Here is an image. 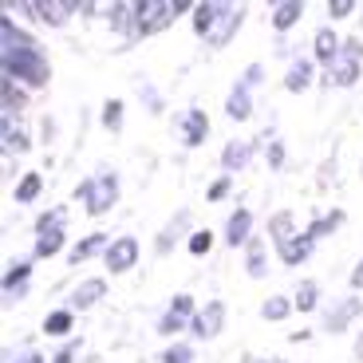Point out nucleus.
Returning <instances> with one entry per match:
<instances>
[{"label": "nucleus", "instance_id": "c03bdc74", "mask_svg": "<svg viewBox=\"0 0 363 363\" xmlns=\"http://www.w3.org/2000/svg\"><path fill=\"white\" fill-rule=\"evenodd\" d=\"M12 363H44V355H36V352H28V355H20V359H12Z\"/></svg>", "mask_w": 363, "mask_h": 363}, {"label": "nucleus", "instance_id": "7ed1b4c3", "mask_svg": "<svg viewBox=\"0 0 363 363\" xmlns=\"http://www.w3.org/2000/svg\"><path fill=\"white\" fill-rule=\"evenodd\" d=\"M359 60H363V44H359V40H347V44L340 48V55H336L332 79H336L340 87H352V83L359 79Z\"/></svg>", "mask_w": 363, "mask_h": 363}, {"label": "nucleus", "instance_id": "4c0bfd02", "mask_svg": "<svg viewBox=\"0 0 363 363\" xmlns=\"http://www.w3.org/2000/svg\"><path fill=\"white\" fill-rule=\"evenodd\" d=\"M170 312H178V316H190V320L198 316V312H194V300H190V296H174V308H170Z\"/></svg>", "mask_w": 363, "mask_h": 363}, {"label": "nucleus", "instance_id": "dca6fc26", "mask_svg": "<svg viewBox=\"0 0 363 363\" xmlns=\"http://www.w3.org/2000/svg\"><path fill=\"white\" fill-rule=\"evenodd\" d=\"M308 83H312V64H308V60H300V64H292V72H289V79H284V87H289V91H296V95H300V91L308 87Z\"/></svg>", "mask_w": 363, "mask_h": 363}, {"label": "nucleus", "instance_id": "4468645a", "mask_svg": "<svg viewBox=\"0 0 363 363\" xmlns=\"http://www.w3.org/2000/svg\"><path fill=\"white\" fill-rule=\"evenodd\" d=\"M312 253V237L308 233H300V237H292L289 245H281V257H284V264H300L304 257Z\"/></svg>", "mask_w": 363, "mask_h": 363}, {"label": "nucleus", "instance_id": "5701e85b", "mask_svg": "<svg viewBox=\"0 0 363 363\" xmlns=\"http://www.w3.org/2000/svg\"><path fill=\"white\" fill-rule=\"evenodd\" d=\"M40 190H44V178H40V174H24L20 186H16V201H32Z\"/></svg>", "mask_w": 363, "mask_h": 363}, {"label": "nucleus", "instance_id": "423d86ee", "mask_svg": "<svg viewBox=\"0 0 363 363\" xmlns=\"http://www.w3.org/2000/svg\"><path fill=\"white\" fill-rule=\"evenodd\" d=\"M130 264H138V241L135 237H115L107 245V269L111 272H127Z\"/></svg>", "mask_w": 363, "mask_h": 363}, {"label": "nucleus", "instance_id": "473e14b6", "mask_svg": "<svg viewBox=\"0 0 363 363\" xmlns=\"http://www.w3.org/2000/svg\"><path fill=\"white\" fill-rule=\"evenodd\" d=\"M0 95H4V111H20V107H24V95L12 87L9 75H4V87H0Z\"/></svg>", "mask_w": 363, "mask_h": 363}, {"label": "nucleus", "instance_id": "c9c22d12", "mask_svg": "<svg viewBox=\"0 0 363 363\" xmlns=\"http://www.w3.org/2000/svg\"><path fill=\"white\" fill-rule=\"evenodd\" d=\"M4 146H9V150H16V155H20V150H28V138L20 135V130H12L9 118H4Z\"/></svg>", "mask_w": 363, "mask_h": 363}, {"label": "nucleus", "instance_id": "a19ab883", "mask_svg": "<svg viewBox=\"0 0 363 363\" xmlns=\"http://www.w3.org/2000/svg\"><path fill=\"white\" fill-rule=\"evenodd\" d=\"M229 194V178H221V182H213V186H209V198L218 201V198H225Z\"/></svg>", "mask_w": 363, "mask_h": 363}, {"label": "nucleus", "instance_id": "79ce46f5", "mask_svg": "<svg viewBox=\"0 0 363 363\" xmlns=\"http://www.w3.org/2000/svg\"><path fill=\"white\" fill-rule=\"evenodd\" d=\"M281 162H284V146L272 143V146H269V166H281Z\"/></svg>", "mask_w": 363, "mask_h": 363}, {"label": "nucleus", "instance_id": "f257e3e1", "mask_svg": "<svg viewBox=\"0 0 363 363\" xmlns=\"http://www.w3.org/2000/svg\"><path fill=\"white\" fill-rule=\"evenodd\" d=\"M4 75L28 83V87H44L52 72H48V60L36 48H4Z\"/></svg>", "mask_w": 363, "mask_h": 363}, {"label": "nucleus", "instance_id": "c756f323", "mask_svg": "<svg viewBox=\"0 0 363 363\" xmlns=\"http://www.w3.org/2000/svg\"><path fill=\"white\" fill-rule=\"evenodd\" d=\"M103 127H107V130L123 127V103H118V99H111L107 107H103Z\"/></svg>", "mask_w": 363, "mask_h": 363}, {"label": "nucleus", "instance_id": "393cba45", "mask_svg": "<svg viewBox=\"0 0 363 363\" xmlns=\"http://www.w3.org/2000/svg\"><path fill=\"white\" fill-rule=\"evenodd\" d=\"M186 221H190V213H178V218H174V225H166V233L158 237V253L174 249V241H178V229H186Z\"/></svg>", "mask_w": 363, "mask_h": 363}, {"label": "nucleus", "instance_id": "58836bf2", "mask_svg": "<svg viewBox=\"0 0 363 363\" xmlns=\"http://www.w3.org/2000/svg\"><path fill=\"white\" fill-rule=\"evenodd\" d=\"M352 9H355L352 0H336V4H332V9H328V12H332V16H336V20H344V16H352Z\"/></svg>", "mask_w": 363, "mask_h": 363}, {"label": "nucleus", "instance_id": "bb28decb", "mask_svg": "<svg viewBox=\"0 0 363 363\" xmlns=\"http://www.w3.org/2000/svg\"><path fill=\"white\" fill-rule=\"evenodd\" d=\"M67 328H72V312H52V316L44 320V332H48V336H64Z\"/></svg>", "mask_w": 363, "mask_h": 363}, {"label": "nucleus", "instance_id": "ea45409f", "mask_svg": "<svg viewBox=\"0 0 363 363\" xmlns=\"http://www.w3.org/2000/svg\"><path fill=\"white\" fill-rule=\"evenodd\" d=\"M75 352H79V340H72V344H64V352L55 355V363H72Z\"/></svg>", "mask_w": 363, "mask_h": 363}, {"label": "nucleus", "instance_id": "0eeeda50", "mask_svg": "<svg viewBox=\"0 0 363 363\" xmlns=\"http://www.w3.org/2000/svg\"><path fill=\"white\" fill-rule=\"evenodd\" d=\"M206 135H209V118H206V111H186V118H182V143L186 146H201L206 143Z\"/></svg>", "mask_w": 363, "mask_h": 363}, {"label": "nucleus", "instance_id": "39448f33", "mask_svg": "<svg viewBox=\"0 0 363 363\" xmlns=\"http://www.w3.org/2000/svg\"><path fill=\"white\" fill-rule=\"evenodd\" d=\"M115 201H118V178H115V174H103V178L91 182V198H87V213H91V218L107 213Z\"/></svg>", "mask_w": 363, "mask_h": 363}, {"label": "nucleus", "instance_id": "20e7f679", "mask_svg": "<svg viewBox=\"0 0 363 363\" xmlns=\"http://www.w3.org/2000/svg\"><path fill=\"white\" fill-rule=\"evenodd\" d=\"M221 324H225V304L221 300H209V304H201V312L190 320V332L198 340H213L221 332Z\"/></svg>", "mask_w": 363, "mask_h": 363}, {"label": "nucleus", "instance_id": "9d476101", "mask_svg": "<svg viewBox=\"0 0 363 363\" xmlns=\"http://www.w3.org/2000/svg\"><path fill=\"white\" fill-rule=\"evenodd\" d=\"M249 229H253V213H249V209H233V218H229V225H225V241L229 245H249V241H253Z\"/></svg>", "mask_w": 363, "mask_h": 363}, {"label": "nucleus", "instance_id": "1a4fd4ad", "mask_svg": "<svg viewBox=\"0 0 363 363\" xmlns=\"http://www.w3.org/2000/svg\"><path fill=\"white\" fill-rule=\"evenodd\" d=\"M359 312H363V300H359V296H347L344 304H336V308L328 312V324H324V328H328V332H344V328L352 324Z\"/></svg>", "mask_w": 363, "mask_h": 363}, {"label": "nucleus", "instance_id": "4be33fe9", "mask_svg": "<svg viewBox=\"0 0 363 363\" xmlns=\"http://www.w3.org/2000/svg\"><path fill=\"white\" fill-rule=\"evenodd\" d=\"M340 221H344V213H340V209H336V213H328V218H316L308 225V237H312V241H320V237H328L332 229L340 225Z\"/></svg>", "mask_w": 363, "mask_h": 363}, {"label": "nucleus", "instance_id": "c85d7f7f", "mask_svg": "<svg viewBox=\"0 0 363 363\" xmlns=\"http://www.w3.org/2000/svg\"><path fill=\"white\" fill-rule=\"evenodd\" d=\"M28 272H32V264H16V269H9V277H4V292H20V284L28 281Z\"/></svg>", "mask_w": 363, "mask_h": 363}, {"label": "nucleus", "instance_id": "2eb2a0df", "mask_svg": "<svg viewBox=\"0 0 363 363\" xmlns=\"http://www.w3.org/2000/svg\"><path fill=\"white\" fill-rule=\"evenodd\" d=\"M300 12H304V4H296V0H284V4H277V12H272V28H277V32L292 28V24L300 20Z\"/></svg>", "mask_w": 363, "mask_h": 363}, {"label": "nucleus", "instance_id": "f8f14e48", "mask_svg": "<svg viewBox=\"0 0 363 363\" xmlns=\"http://www.w3.org/2000/svg\"><path fill=\"white\" fill-rule=\"evenodd\" d=\"M225 111H229V118H237V123H245V118L253 115V99H249V87H245V83H237V87L229 91Z\"/></svg>", "mask_w": 363, "mask_h": 363}, {"label": "nucleus", "instance_id": "ddd939ff", "mask_svg": "<svg viewBox=\"0 0 363 363\" xmlns=\"http://www.w3.org/2000/svg\"><path fill=\"white\" fill-rule=\"evenodd\" d=\"M249 158H253V143H229L225 150H221V166H225L229 174H233V170H245Z\"/></svg>", "mask_w": 363, "mask_h": 363}, {"label": "nucleus", "instance_id": "e433bc0d", "mask_svg": "<svg viewBox=\"0 0 363 363\" xmlns=\"http://www.w3.org/2000/svg\"><path fill=\"white\" fill-rule=\"evenodd\" d=\"M209 245H213V237H209L206 229L190 237V253H198V257H201V253H209Z\"/></svg>", "mask_w": 363, "mask_h": 363}, {"label": "nucleus", "instance_id": "72a5a7b5", "mask_svg": "<svg viewBox=\"0 0 363 363\" xmlns=\"http://www.w3.org/2000/svg\"><path fill=\"white\" fill-rule=\"evenodd\" d=\"M186 328V316H178V312H162V320H158V332L162 336H174V332H182Z\"/></svg>", "mask_w": 363, "mask_h": 363}, {"label": "nucleus", "instance_id": "9b49d317", "mask_svg": "<svg viewBox=\"0 0 363 363\" xmlns=\"http://www.w3.org/2000/svg\"><path fill=\"white\" fill-rule=\"evenodd\" d=\"M225 4H198V9H194V32H198V36H209V32H213V24H218V20H225Z\"/></svg>", "mask_w": 363, "mask_h": 363}, {"label": "nucleus", "instance_id": "b1692460", "mask_svg": "<svg viewBox=\"0 0 363 363\" xmlns=\"http://www.w3.org/2000/svg\"><path fill=\"white\" fill-rule=\"evenodd\" d=\"M0 32H4V48H32V40H28V36L20 32L16 24H12L9 16L0 20Z\"/></svg>", "mask_w": 363, "mask_h": 363}, {"label": "nucleus", "instance_id": "412c9836", "mask_svg": "<svg viewBox=\"0 0 363 363\" xmlns=\"http://www.w3.org/2000/svg\"><path fill=\"white\" fill-rule=\"evenodd\" d=\"M60 249H64V229L36 237V257H52V253H60Z\"/></svg>", "mask_w": 363, "mask_h": 363}, {"label": "nucleus", "instance_id": "f03ea898", "mask_svg": "<svg viewBox=\"0 0 363 363\" xmlns=\"http://www.w3.org/2000/svg\"><path fill=\"white\" fill-rule=\"evenodd\" d=\"M130 20H135V36H146V32H158L174 20V4H130Z\"/></svg>", "mask_w": 363, "mask_h": 363}, {"label": "nucleus", "instance_id": "49530a36", "mask_svg": "<svg viewBox=\"0 0 363 363\" xmlns=\"http://www.w3.org/2000/svg\"><path fill=\"white\" fill-rule=\"evenodd\" d=\"M355 355H359V359H363V344H355Z\"/></svg>", "mask_w": 363, "mask_h": 363}, {"label": "nucleus", "instance_id": "6ab92c4d", "mask_svg": "<svg viewBox=\"0 0 363 363\" xmlns=\"http://www.w3.org/2000/svg\"><path fill=\"white\" fill-rule=\"evenodd\" d=\"M237 28H241V9H229V12H225V20H221V28L213 32V36H209V40H213V48H221V44H225V40L233 36Z\"/></svg>", "mask_w": 363, "mask_h": 363}, {"label": "nucleus", "instance_id": "37998d69", "mask_svg": "<svg viewBox=\"0 0 363 363\" xmlns=\"http://www.w3.org/2000/svg\"><path fill=\"white\" fill-rule=\"evenodd\" d=\"M241 83H245V87H257V83H261V67H245V79H241Z\"/></svg>", "mask_w": 363, "mask_h": 363}, {"label": "nucleus", "instance_id": "aec40b11", "mask_svg": "<svg viewBox=\"0 0 363 363\" xmlns=\"http://www.w3.org/2000/svg\"><path fill=\"white\" fill-rule=\"evenodd\" d=\"M269 229H272V241H277V245H289L292 241V213H277V218L269 221Z\"/></svg>", "mask_w": 363, "mask_h": 363}, {"label": "nucleus", "instance_id": "6e6552de", "mask_svg": "<svg viewBox=\"0 0 363 363\" xmlns=\"http://www.w3.org/2000/svg\"><path fill=\"white\" fill-rule=\"evenodd\" d=\"M99 296H107V281L103 277H91V281H83V284H75V292H72V308L75 312H83V308H91Z\"/></svg>", "mask_w": 363, "mask_h": 363}, {"label": "nucleus", "instance_id": "2f4dec72", "mask_svg": "<svg viewBox=\"0 0 363 363\" xmlns=\"http://www.w3.org/2000/svg\"><path fill=\"white\" fill-rule=\"evenodd\" d=\"M158 359H162V363H194V352L186 344H174V347H166Z\"/></svg>", "mask_w": 363, "mask_h": 363}, {"label": "nucleus", "instance_id": "a18cd8bd", "mask_svg": "<svg viewBox=\"0 0 363 363\" xmlns=\"http://www.w3.org/2000/svg\"><path fill=\"white\" fill-rule=\"evenodd\" d=\"M352 284H355V289H363V261L355 264V272H352Z\"/></svg>", "mask_w": 363, "mask_h": 363}, {"label": "nucleus", "instance_id": "7c9ffc66", "mask_svg": "<svg viewBox=\"0 0 363 363\" xmlns=\"http://www.w3.org/2000/svg\"><path fill=\"white\" fill-rule=\"evenodd\" d=\"M296 308H300V312H312V308H316V284H312V281L300 284V292H296Z\"/></svg>", "mask_w": 363, "mask_h": 363}, {"label": "nucleus", "instance_id": "cd10ccee", "mask_svg": "<svg viewBox=\"0 0 363 363\" xmlns=\"http://www.w3.org/2000/svg\"><path fill=\"white\" fill-rule=\"evenodd\" d=\"M249 277H264V245L261 241H249Z\"/></svg>", "mask_w": 363, "mask_h": 363}, {"label": "nucleus", "instance_id": "a211bd4d", "mask_svg": "<svg viewBox=\"0 0 363 363\" xmlns=\"http://www.w3.org/2000/svg\"><path fill=\"white\" fill-rule=\"evenodd\" d=\"M107 245V233H91V237H83L79 245L72 249V264H79V261H87L91 253H95V249H103Z\"/></svg>", "mask_w": 363, "mask_h": 363}, {"label": "nucleus", "instance_id": "a878e982", "mask_svg": "<svg viewBox=\"0 0 363 363\" xmlns=\"http://www.w3.org/2000/svg\"><path fill=\"white\" fill-rule=\"evenodd\" d=\"M289 308H292V304H289L284 296H269V300L261 304V316H264V320H284V316H289Z\"/></svg>", "mask_w": 363, "mask_h": 363}, {"label": "nucleus", "instance_id": "f704fd0d", "mask_svg": "<svg viewBox=\"0 0 363 363\" xmlns=\"http://www.w3.org/2000/svg\"><path fill=\"white\" fill-rule=\"evenodd\" d=\"M40 233H55V229H64V209H52V213H44V218L36 221Z\"/></svg>", "mask_w": 363, "mask_h": 363}, {"label": "nucleus", "instance_id": "f3484780", "mask_svg": "<svg viewBox=\"0 0 363 363\" xmlns=\"http://www.w3.org/2000/svg\"><path fill=\"white\" fill-rule=\"evenodd\" d=\"M316 55L324 60V64H336V55H340V44H336V36H332L328 28L316 32Z\"/></svg>", "mask_w": 363, "mask_h": 363}]
</instances>
